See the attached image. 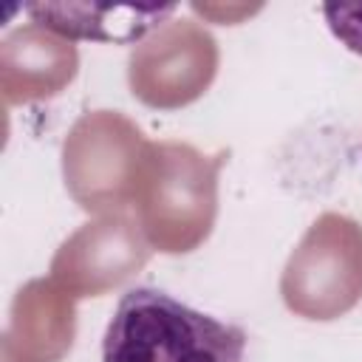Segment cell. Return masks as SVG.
<instances>
[{
    "instance_id": "6da1fadb",
    "label": "cell",
    "mask_w": 362,
    "mask_h": 362,
    "mask_svg": "<svg viewBox=\"0 0 362 362\" xmlns=\"http://www.w3.org/2000/svg\"><path fill=\"white\" fill-rule=\"evenodd\" d=\"M102 362H246V331L161 288L136 286L105 328Z\"/></svg>"
},
{
    "instance_id": "7a4b0ae2",
    "label": "cell",
    "mask_w": 362,
    "mask_h": 362,
    "mask_svg": "<svg viewBox=\"0 0 362 362\" xmlns=\"http://www.w3.org/2000/svg\"><path fill=\"white\" fill-rule=\"evenodd\" d=\"M25 11L54 34L71 40L130 42L161 25L175 6H90V3H31Z\"/></svg>"
},
{
    "instance_id": "3957f363",
    "label": "cell",
    "mask_w": 362,
    "mask_h": 362,
    "mask_svg": "<svg viewBox=\"0 0 362 362\" xmlns=\"http://www.w3.org/2000/svg\"><path fill=\"white\" fill-rule=\"evenodd\" d=\"M322 17L331 34L348 51L362 57V3H325Z\"/></svg>"
}]
</instances>
